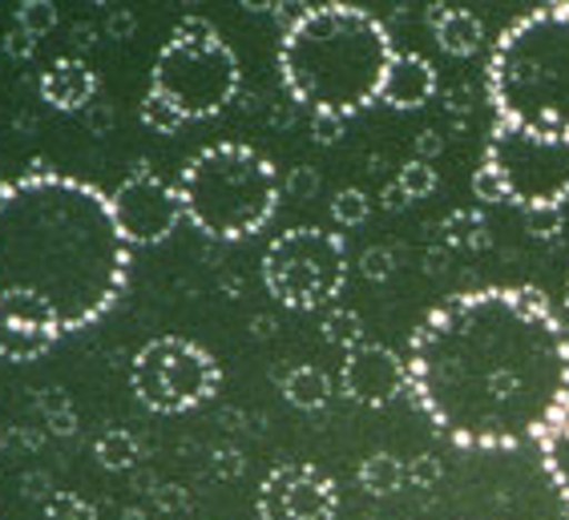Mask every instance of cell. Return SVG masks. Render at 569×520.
I'll return each instance as SVG.
<instances>
[{"label":"cell","mask_w":569,"mask_h":520,"mask_svg":"<svg viewBox=\"0 0 569 520\" xmlns=\"http://www.w3.org/2000/svg\"><path fill=\"white\" fill-rule=\"evenodd\" d=\"M133 33H138V17H133L130 9H113L110 17H106V37H113V41H130Z\"/></svg>","instance_id":"cell-37"},{"label":"cell","mask_w":569,"mask_h":520,"mask_svg":"<svg viewBox=\"0 0 569 520\" xmlns=\"http://www.w3.org/2000/svg\"><path fill=\"white\" fill-rule=\"evenodd\" d=\"M485 89L493 121L569 133V12L541 4L517 17L493 41Z\"/></svg>","instance_id":"cell-4"},{"label":"cell","mask_w":569,"mask_h":520,"mask_svg":"<svg viewBox=\"0 0 569 520\" xmlns=\"http://www.w3.org/2000/svg\"><path fill=\"white\" fill-rule=\"evenodd\" d=\"M437 153H445V133H440V130H425L417 138V158H420V162H432Z\"/></svg>","instance_id":"cell-41"},{"label":"cell","mask_w":569,"mask_h":520,"mask_svg":"<svg viewBox=\"0 0 569 520\" xmlns=\"http://www.w3.org/2000/svg\"><path fill=\"white\" fill-rule=\"evenodd\" d=\"M98 93V73L81 57H57L41 73V101L61 113H81Z\"/></svg>","instance_id":"cell-14"},{"label":"cell","mask_w":569,"mask_h":520,"mask_svg":"<svg viewBox=\"0 0 569 520\" xmlns=\"http://www.w3.org/2000/svg\"><path fill=\"white\" fill-rule=\"evenodd\" d=\"M343 126H348V118H340V113H311V138L319 146H336L343 138Z\"/></svg>","instance_id":"cell-34"},{"label":"cell","mask_w":569,"mask_h":520,"mask_svg":"<svg viewBox=\"0 0 569 520\" xmlns=\"http://www.w3.org/2000/svg\"><path fill=\"white\" fill-rule=\"evenodd\" d=\"M526 230L533 234V239H561V230H566V214H561V207H549V210H526Z\"/></svg>","instance_id":"cell-29"},{"label":"cell","mask_w":569,"mask_h":520,"mask_svg":"<svg viewBox=\"0 0 569 520\" xmlns=\"http://www.w3.org/2000/svg\"><path fill=\"white\" fill-rule=\"evenodd\" d=\"M368 214H372V198L363 194V190H356V186H348V190H340V194L331 198V218L340 222V227H363L368 222Z\"/></svg>","instance_id":"cell-25"},{"label":"cell","mask_w":569,"mask_h":520,"mask_svg":"<svg viewBox=\"0 0 569 520\" xmlns=\"http://www.w3.org/2000/svg\"><path fill=\"white\" fill-rule=\"evenodd\" d=\"M170 37H182V41H202V37H219V29L207 21V17H198V12H187L182 21L174 24V33Z\"/></svg>","instance_id":"cell-36"},{"label":"cell","mask_w":569,"mask_h":520,"mask_svg":"<svg viewBox=\"0 0 569 520\" xmlns=\"http://www.w3.org/2000/svg\"><path fill=\"white\" fill-rule=\"evenodd\" d=\"M73 44H77V53L93 49V44H98V29H93V24H73Z\"/></svg>","instance_id":"cell-44"},{"label":"cell","mask_w":569,"mask_h":520,"mask_svg":"<svg viewBox=\"0 0 569 520\" xmlns=\"http://www.w3.org/2000/svg\"><path fill=\"white\" fill-rule=\"evenodd\" d=\"M254 509L259 520H336L340 492L316 464H279L259 484Z\"/></svg>","instance_id":"cell-11"},{"label":"cell","mask_w":569,"mask_h":520,"mask_svg":"<svg viewBox=\"0 0 569 520\" xmlns=\"http://www.w3.org/2000/svg\"><path fill=\"white\" fill-rule=\"evenodd\" d=\"M130 242L110 198L69 173L0 182V314L73 336L113 311L130 282Z\"/></svg>","instance_id":"cell-2"},{"label":"cell","mask_w":569,"mask_h":520,"mask_svg":"<svg viewBox=\"0 0 569 520\" xmlns=\"http://www.w3.org/2000/svg\"><path fill=\"white\" fill-rule=\"evenodd\" d=\"M89 4H98V9H106V4H113V0H89Z\"/></svg>","instance_id":"cell-50"},{"label":"cell","mask_w":569,"mask_h":520,"mask_svg":"<svg viewBox=\"0 0 569 520\" xmlns=\"http://www.w3.org/2000/svg\"><path fill=\"white\" fill-rule=\"evenodd\" d=\"M271 121H274V126H291V109H287V106H274Z\"/></svg>","instance_id":"cell-47"},{"label":"cell","mask_w":569,"mask_h":520,"mask_svg":"<svg viewBox=\"0 0 569 520\" xmlns=\"http://www.w3.org/2000/svg\"><path fill=\"white\" fill-rule=\"evenodd\" d=\"M428 29H432L437 44L449 57H472L485 44V21L469 9L432 4V9H428Z\"/></svg>","instance_id":"cell-15"},{"label":"cell","mask_w":569,"mask_h":520,"mask_svg":"<svg viewBox=\"0 0 569 520\" xmlns=\"http://www.w3.org/2000/svg\"><path fill=\"white\" fill-rule=\"evenodd\" d=\"M81 118H86L89 133H98V138L113 130V109L106 106V101H89V106L81 109Z\"/></svg>","instance_id":"cell-38"},{"label":"cell","mask_w":569,"mask_h":520,"mask_svg":"<svg viewBox=\"0 0 569 520\" xmlns=\"http://www.w3.org/2000/svg\"><path fill=\"white\" fill-rule=\"evenodd\" d=\"M93 456H98V464L106 468V472H130V468L142 464V444H138V436L126 432V428H110V432L98 436Z\"/></svg>","instance_id":"cell-21"},{"label":"cell","mask_w":569,"mask_h":520,"mask_svg":"<svg viewBox=\"0 0 569 520\" xmlns=\"http://www.w3.org/2000/svg\"><path fill=\"white\" fill-rule=\"evenodd\" d=\"M178 198L187 222L207 239L239 242L267 227L279 210V170L267 153L242 141H214L178 173Z\"/></svg>","instance_id":"cell-5"},{"label":"cell","mask_w":569,"mask_h":520,"mask_svg":"<svg viewBox=\"0 0 569 520\" xmlns=\"http://www.w3.org/2000/svg\"><path fill=\"white\" fill-rule=\"evenodd\" d=\"M138 118H142V126H146V130H153V133H178L182 126H187V118H182V113H178V109L170 106L166 98H158L153 89L142 98Z\"/></svg>","instance_id":"cell-24"},{"label":"cell","mask_w":569,"mask_h":520,"mask_svg":"<svg viewBox=\"0 0 569 520\" xmlns=\"http://www.w3.org/2000/svg\"><path fill=\"white\" fill-rule=\"evenodd\" d=\"M37 37L29 33V29H21V24H12L9 33H4V53L12 57V61H29V57L37 53Z\"/></svg>","instance_id":"cell-35"},{"label":"cell","mask_w":569,"mask_h":520,"mask_svg":"<svg viewBox=\"0 0 569 520\" xmlns=\"http://www.w3.org/2000/svg\"><path fill=\"white\" fill-rule=\"evenodd\" d=\"M340 388L360 408H388L408 391V359L383 343L351 347L340 368Z\"/></svg>","instance_id":"cell-12"},{"label":"cell","mask_w":569,"mask_h":520,"mask_svg":"<svg viewBox=\"0 0 569 520\" xmlns=\"http://www.w3.org/2000/svg\"><path fill=\"white\" fill-rule=\"evenodd\" d=\"M549 9H558V12H569V0H546Z\"/></svg>","instance_id":"cell-49"},{"label":"cell","mask_w":569,"mask_h":520,"mask_svg":"<svg viewBox=\"0 0 569 520\" xmlns=\"http://www.w3.org/2000/svg\"><path fill=\"white\" fill-rule=\"evenodd\" d=\"M485 166L497 170L513 207L549 210L569 202V133L493 121L485 141Z\"/></svg>","instance_id":"cell-6"},{"label":"cell","mask_w":569,"mask_h":520,"mask_svg":"<svg viewBox=\"0 0 569 520\" xmlns=\"http://www.w3.org/2000/svg\"><path fill=\"white\" fill-rule=\"evenodd\" d=\"M283 400L299 412H323L331 403V380L328 371L311 368V363H299L283 376Z\"/></svg>","instance_id":"cell-18"},{"label":"cell","mask_w":569,"mask_h":520,"mask_svg":"<svg viewBox=\"0 0 569 520\" xmlns=\"http://www.w3.org/2000/svg\"><path fill=\"white\" fill-rule=\"evenodd\" d=\"M53 343H57V336H49L44 327L24 323V319H4V314H0V359H9V363H33V359H41Z\"/></svg>","instance_id":"cell-17"},{"label":"cell","mask_w":569,"mask_h":520,"mask_svg":"<svg viewBox=\"0 0 569 520\" xmlns=\"http://www.w3.org/2000/svg\"><path fill=\"white\" fill-rule=\"evenodd\" d=\"M37 408H41V420H44V432L57 436V440H66V436H77V412L69 396L61 388H44L37 396Z\"/></svg>","instance_id":"cell-22"},{"label":"cell","mask_w":569,"mask_h":520,"mask_svg":"<svg viewBox=\"0 0 569 520\" xmlns=\"http://www.w3.org/2000/svg\"><path fill=\"white\" fill-rule=\"evenodd\" d=\"M566 307H569V282H566Z\"/></svg>","instance_id":"cell-51"},{"label":"cell","mask_w":569,"mask_h":520,"mask_svg":"<svg viewBox=\"0 0 569 520\" xmlns=\"http://www.w3.org/2000/svg\"><path fill=\"white\" fill-rule=\"evenodd\" d=\"M24 492H29V497L33 500H49L57 492V488H49V477H44V472H29V477H24Z\"/></svg>","instance_id":"cell-43"},{"label":"cell","mask_w":569,"mask_h":520,"mask_svg":"<svg viewBox=\"0 0 569 520\" xmlns=\"http://www.w3.org/2000/svg\"><path fill=\"white\" fill-rule=\"evenodd\" d=\"M380 207L388 210V214H400L405 207H412V198H408V190L400 182H388L380 194Z\"/></svg>","instance_id":"cell-40"},{"label":"cell","mask_w":569,"mask_h":520,"mask_svg":"<svg viewBox=\"0 0 569 520\" xmlns=\"http://www.w3.org/2000/svg\"><path fill=\"white\" fill-rule=\"evenodd\" d=\"M561 520H569V512H566V517H561Z\"/></svg>","instance_id":"cell-53"},{"label":"cell","mask_w":569,"mask_h":520,"mask_svg":"<svg viewBox=\"0 0 569 520\" xmlns=\"http://www.w3.org/2000/svg\"><path fill=\"white\" fill-rule=\"evenodd\" d=\"M408 391L457 448H521L566 412L569 331L537 287L460 291L408 339Z\"/></svg>","instance_id":"cell-1"},{"label":"cell","mask_w":569,"mask_h":520,"mask_svg":"<svg viewBox=\"0 0 569 520\" xmlns=\"http://www.w3.org/2000/svg\"><path fill=\"white\" fill-rule=\"evenodd\" d=\"M113 222H118L121 239L130 247H158L178 230V222L187 218L178 186L158 178L153 170H133L126 182L110 194Z\"/></svg>","instance_id":"cell-10"},{"label":"cell","mask_w":569,"mask_h":520,"mask_svg":"<svg viewBox=\"0 0 569 520\" xmlns=\"http://www.w3.org/2000/svg\"><path fill=\"white\" fill-rule=\"evenodd\" d=\"M214 472H219V477H239L242 472V456L239 452H230V448H219V452H214Z\"/></svg>","instance_id":"cell-42"},{"label":"cell","mask_w":569,"mask_h":520,"mask_svg":"<svg viewBox=\"0 0 569 520\" xmlns=\"http://www.w3.org/2000/svg\"><path fill=\"white\" fill-rule=\"evenodd\" d=\"M392 271H396V254L388 247H368L360 254V274H363V279L383 282V279H392Z\"/></svg>","instance_id":"cell-31"},{"label":"cell","mask_w":569,"mask_h":520,"mask_svg":"<svg viewBox=\"0 0 569 520\" xmlns=\"http://www.w3.org/2000/svg\"><path fill=\"white\" fill-rule=\"evenodd\" d=\"M153 492H158V497H153V504H158V509H166V512H170V509L178 512V509H187V504H190L187 492H182L178 484H158Z\"/></svg>","instance_id":"cell-39"},{"label":"cell","mask_w":569,"mask_h":520,"mask_svg":"<svg viewBox=\"0 0 569 520\" xmlns=\"http://www.w3.org/2000/svg\"><path fill=\"white\" fill-rule=\"evenodd\" d=\"M537 448H541V468H546L549 484L558 488L561 504L569 512V403L566 412L546 428V436L537 440Z\"/></svg>","instance_id":"cell-16"},{"label":"cell","mask_w":569,"mask_h":520,"mask_svg":"<svg viewBox=\"0 0 569 520\" xmlns=\"http://www.w3.org/2000/svg\"><path fill=\"white\" fill-rule=\"evenodd\" d=\"M396 182L405 186L412 202H420V198H428L432 190H437L440 178H437V170H432V162H420V158H412V162L400 166V173H396Z\"/></svg>","instance_id":"cell-28"},{"label":"cell","mask_w":569,"mask_h":520,"mask_svg":"<svg viewBox=\"0 0 569 520\" xmlns=\"http://www.w3.org/2000/svg\"><path fill=\"white\" fill-rule=\"evenodd\" d=\"M408 484V464L392 452H376L360 464V488L368 497H396Z\"/></svg>","instance_id":"cell-19"},{"label":"cell","mask_w":569,"mask_h":520,"mask_svg":"<svg viewBox=\"0 0 569 520\" xmlns=\"http://www.w3.org/2000/svg\"><path fill=\"white\" fill-rule=\"evenodd\" d=\"M348 282V247L336 230L291 227L263 254V287L274 303L316 311L340 299Z\"/></svg>","instance_id":"cell-7"},{"label":"cell","mask_w":569,"mask_h":520,"mask_svg":"<svg viewBox=\"0 0 569 520\" xmlns=\"http://www.w3.org/2000/svg\"><path fill=\"white\" fill-rule=\"evenodd\" d=\"M440 77L432 69V61L420 53H396L388 77H383V93L380 101L388 109H420L437 98Z\"/></svg>","instance_id":"cell-13"},{"label":"cell","mask_w":569,"mask_h":520,"mask_svg":"<svg viewBox=\"0 0 569 520\" xmlns=\"http://www.w3.org/2000/svg\"><path fill=\"white\" fill-rule=\"evenodd\" d=\"M319 331H323V339H328V343L343 347V351H351V347L363 343V319L351 311V307H331V311L323 314Z\"/></svg>","instance_id":"cell-23"},{"label":"cell","mask_w":569,"mask_h":520,"mask_svg":"<svg viewBox=\"0 0 569 520\" xmlns=\"http://www.w3.org/2000/svg\"><path fill=\"white\" fill-rule=\"evenodd\" d=\"M472 194H477V202H485V207H501V202H509V194H505V182L497 178L493 166H477V173H472Z\"/></svg>","instance_id":"cell-30"},{"label":"cell","mask_w":569,"mask_h":520,"mask_svg":"<svg viewBox=\"0 0 569 520\" xmlns=\"http://www.w3.org/2000/svg\"><path fill=\"white\" fill-rule=\"evenodd\" d=\"M150 89L158 98L170 101L187 121L214 118L239 98V57L222 37H202V41L170 37L162 44V53H158V61H153Z\"/></svg>","instance_id":"cell-8"},{"label":"cell","mask_w":569,"mask_h":520,"mask_svg":"<svg viewBox=\"0 0 569 520\" xmlns=\"http://www.w3.org/2000/svg\"><path fill=\"white\" fill-rule=\"evenodd\" d=\"M251 336H254V339H271V336H274V319H267V314H259V319H254V323H251Z\"/></svg>","instance_id":"cell-46"},{"label":"cell","mask_w":569,"mask_h":520,"mask_svg":"<svg viewBox=\"0 0 569 520\" xmlns=\"http://www.w3.org/2000/svg\"><path fill=\"white\" fill-rule=\"evenodd\" d=\"M41 512L49 520H98V504H89V500L77 497V492H61V488L44 500Z\"/></svg>","instance_id":"cell-27"},{"label":"cell","mask_w":569,"mask_h":520,"mask_svg":"<svg viewBox=\"0 0 569 520\" xmlns=\"http://www.w3.org/2000/svg\"><path fill=\"white\" fill-rule=\"evenodd\" d=\"M445 480V464H440L437 456H417V460H408V484L417 488H437Z\"/></svg>","instance_id":"cell-32"},{"label":"cell","mask_w":569,"mask_h":520,"mask_svg":"<svg viewBox=\"0 0 569 520\" xmlns=\"http://www.w3.org/2000/svg\"><path fill=\"white\" fill-rule=\"evenodd\" d=\"M283 194L287 198H299V202L316 198L319 194V173L311 170V166H296V170L283 178Z\"/></svg>","instance_id":"cell-33"},{"label":"cell","mask_w":569,"mask_h":520,"mask_svg":"<svg viewBox=\"0 0 569 520\" xmlns=\"http://www.w3.org/2000/svg\"><path fill=\"white\" fill-rule=\"evenodd\" d=\"M392 57V33L380 17L348 0H328L287 24L279 77L296 106L351 118L380 101Z\"/></svg>","instance_id":"cell-3"},{"label":"cell","mask_w":569,"mask_h":520,"mask_svg":"<svg viewBox=\"0 0 569 520\" xmlns=\"http://www.w3.org/2000/svg\"><path fill=\"white\" fill-rule=\"evenodd\" d=\"M182 4H194V0H182Z\"/></svg>","instance_id":"cell-52"},{"label":"cell","mask_w":569,"mask_h":520,"mask_svg":"<svg viewBox=\"0 0 569 520\" xmlns=\"http://www.w3.org/2000/svg\"><path fill=\"white\" fill-rule=\"evenodd\" d=\"M222 368L207 347L187 336H158L133 356L130 388L142 408L158 416H182L219 396Z\"/></svg>","instance_id":"cell-9"},{"label":"cell","mask_w":569,"mask_h":520,"mask_svg":"<svg viewBox=\"0 0 569 520\" xmlns=\"http://www.w3.org/2000/svg\"><path fill=\"white\" fill-rule=\"evenodd\" d=\"M57 21H61V17H57L53 0H21V4H17V24H21V29H29L37 41L53 33Z\"/></svg>","instance_id":"cell-26"},{"label":"cell","mask_w":569,"mask_h":520,"mask_svg":"<svg viewBox=\"0 0 569 520\" xmlns=\"http://www.w3.org/2000/svg\"><path fill=\"white\" fill-rule=\"evenodd\" d=\"M440 234H445V247H452V250H485L489 247V218L477 207L452 210V214L440 222Z\"/></svg>","instance_id":"cell-20"},{"label":"cell","mask_w":569,"mask_h":520,"mask_svg":"<svg viewBox=\"0 0 569 520\" xmlns=\"http://www.w3.org/2000/svg\"><path fill=\"white\" fill-rule=\"evenodd\" d=\"M247 12H279L283 9V0H239Z\"/></svg>","instance_id":"cell-45"},{"label":"cell","mask_w":569,"mask_h":520,"mask_svg":"<svg viewBox=\"0 0 569 520\" xmlns=\"http://www.w3.org/2000/svg\"><path fill=\"white\" fill-rule=\"evenodd\" d=\"M121 520H146V512L142 509H126V512H121Z\"/></svg>","instance_id":"cell-48"}]
</instances>
